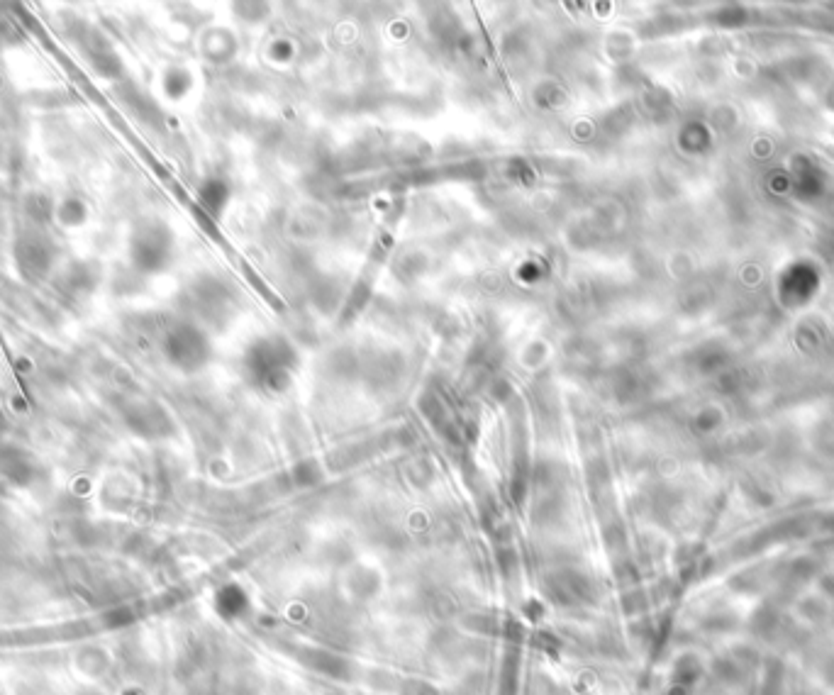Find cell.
Listing matches in <instances>:
<instances>
[{
  "label": "cell",
  "instance_id": "cell-2",
  "mask_svg": "<svg viewBox=\"0 0 834 695\" xmlns=\"http://www.w3.org/2000/svg\"><path fill=\"white\" fill-rule=\"evenodd\" d=\"M15 266L25 281L37 283L52 274L54 247L40 235H25L15 244Z\"/></svg>",
  "mask_w": 834,
  "mask_h": 695
},
{
  "label": "cell",
  "instance_id": "cell-5",
  "mask_svg": "<svg viewBox=\"0 0 834 695\" xmlns=\"http://www.w3.org/2000/svg\"><path fill=\"white\" fill-rule=\"evenodd\" d=\"M5 432V417H3V413H0V435H3Z\"/></svg>",
  "mask_w": 834,
  "mask_h": 695
},
{
  "label": "cell",
  "instance_id": "cell-4",
  "mask_svg": "<svg viewBox=\"0 0 834 695\" xmlns=\"http://www.w3.org/2000/svg\"><path fill=\"white\" fill-rule=\"evenodd\" d=\"M57 220L61 222L64 227H79L83 225V220H86V208H83L81 200L76 198H69L64 200V203L57 208Z\"/></svg>",
  "mask_w": 834,
  "mask_h": 695
},
{
  "label": "cell",
  "instance_id": "cell-3",
  "mask_svg": "<svg viewBox=\"0 0 834 695\" xmlns=\"http://www.w3.org/2000/svg\"><path fill=\"white\" fill-rule=\"evenodd\" d=\"M164 352H166V357L171 359V364L191 371V369H196L200 361H203L205 347H203V339L193 332V327H176V330L166 337Z\"/></svg>",
  "mask_w": 834,
  "mask_h": 695
},
{
  "label": "cell",
  "instance_id": "cell-1",
  "mask_svg": "<svg viewBox=\"0 0 834 695\" xmlns=\"http://www.w3.org/2000/svg\"><path fill=\"white\" fill-rule=\"evenodd\" d=\"M171 259V237L157 222H144L130 237V261L139 274H159Z\"/></svg>",
  "mask_w": 834,
  "mask_h": 695
}]
</instances>
